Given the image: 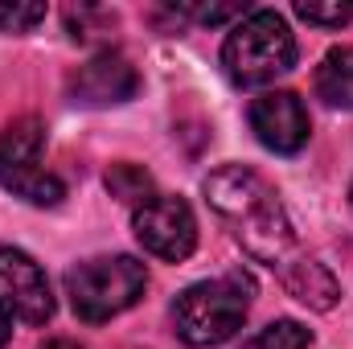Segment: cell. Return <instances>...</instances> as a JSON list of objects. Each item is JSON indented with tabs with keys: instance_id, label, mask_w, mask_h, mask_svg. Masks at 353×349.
Returning <instances> with one entry per match:
<instances>
[{
	"instance_id": "cell-1",
	"label": "cell",
	"mask_w": 353,
	"mask_h": 349,
	"mask_svg": "<svg viewBox=\"0 0 353 349\" xmlns=\"http://www.w3.org/2000/svg\"><path fill=\"white\" fill-rule=\"evenodd\" d=\"M205 197L218 210V218L234 230L243 251L275 271L288 296H296L312 312H329L341 300L337 279L300 247L296 226L267 177L247 165H222L205 177Z\"/></svg>"
},
{
	"instance_id": "cell-2",
	"label": "cell",
	"mask_w": 353,
	"mask_h": 349,
	"mask_svg": "<svg viewBox=\"0 0 353 349\" xmlns=\"http://www.w3.org/2000/svg\"><path fill=\"white\" fill-rule=\"evenodd\" d=\"M251 292L255 283L243 271L218 275V279H201L193 288H185L173 300V329L185 346L193 349H210L230 341L247 312H251Z\"/></svg>"
},
{
	"instance_id": "cell-3",
	"label": "cell",
	"mask_w": 353,
	"mask_h": 349,
	"mask_svg": "<svg viewBox=\"0 0 353 349\" xmlns=\"http://www.w3.org/2000/svg\"><path fill=\"white\" fill-rule=\"evenodd\" d=\"M222 66L239 87H271L283 79L296 66V37L288 21L271 8L247 12L222 46Z\"/></svg>"
},
{
	"instance_id": "cell-4",
	"label": "cell",
	"mask_w": 353,
	"mask_h": 349,
	"mask_svg": "<svg viewBox=\"0 0 353 349\" xmlns=\"http://www.w3.org/2000/svg\"><path fill=\"white\" fill-rule=\"evenodd\" d=\"M148 288V267L132 255H99L83 259L66 271V296L79 321L103 325L128 312Z\"/></svg>"
},
{
	"instance_id": "cell-5",
	"label": "cell",
	"mask_w": 353,
	"mask_h": 349,
	"mask_svg": "<svg viewBox=\"0 0 353 349\" xmlns=\"http://www.w3.org/2000/svg\"><path fill=\"white\" fill-rule=\"evenodd\" d=\"M132 230L148 255L165 263H181L197 247V218L185 197L173 193H152L144 206L132 210Z\"/></svg>"
},
{
	"instance_id": "cell-6",
	"label": "cell",
	"mask_w": 353,
	"mask_h": 349,
	"mask_svg": "<svg viewBox=\"0 0 353 349\" xmlns=\"http://www.w3.org/2000/svg\"><path fill=\"white\" fill-rule=\"evenodd\" d=\"M0 304L25 325H46L54 317L46 271L33 263V255L17 247H0Z\"/></svg>"
},
{
	"instance_id": "cell-7",
	"label": "cell",
	"mask_w": 353,
	"mask_h": 349,
	"mask_svg": "<svg viewBox=\"0 0 353 349\" xmlns=\"http://www.w3.org/2000/svg\"><path fill=\"white\" fill-rule=\"evenodd\" d=\"M251 132L263 148L279 152V157H292L308 144L312 123H308V111H304L296 90H263L251 103Z\"/></svg>"
},
{
	"instance_id": "cell-8",
	"label": "cell",
	"mask_w": 353,
	"mask_h": 349,
	"mask_svg": "<svg viewBox=\"0 0 353 349\" xmlns=\"http://www.w3.org/2000/svg\"><path fill=\"white\" fill-rule=\"evenodd\" d=\"M136 90H140V74H136V66H132L123 54H115V50L94 54L87 66H79L74 79H70V99L83 103V107L128 103Z\"/></svg>"
},
{
	"instance_id": "cell-9",
	"label": "cell",
	"mask_w": 353,
	"mask_h": 349,
	"mask_svg": "<svg viewBox=\"0 0 353 349\" xmlns=\"http://www.w3.org/2000/svg\"><path fill=\"white\" fill-rule=\"evenodd\" d=\"M41 148H46V128L41 119H12L0 128V185L8 189L17 177L41 169Z\"/></svg>"
},
{
	"instance_id": "cell-10",
	"label": "cell",
	"mask_w": 353,
	"mask_h": 349,
	"mask_svg": "<svg viewBox=\"0 0 353 349\" xmlns=\"http://www.w3.org/2000/svg\"><path fill=\"white\" fill-rule=\"evenodd\" d=\"M316 94L329 107L353 111V46H333L316 66Z\"/></svg>"
},
{
	"instance_id": "cell-11",
	"label": "cell",
	"mask_w": 353,
	"mask_h": 349,
	"mask_svg": "<svg viewBox=\"0 0 353 349\" xmlns=\"http://www.w3.org/2000/svg\"><path fill=\"white\" fill-rule=\"evenodd\" d=\"M107 189H111V197H119L123 206H144L148 197H152V173L148 169H140V165H132V161H123V165H111L107 169Z\"/></svg>"
},
{
	"instance_id": "cell-12",
	"label": "cell",
	"mask_w": 353,
	"mask_h": 349,
	"mask_svg": "<svg viewBox=\"0 0 353 349\" xmlns=\"http://www.w3.org/2000/svg\"><path fill=\"white\" fill-rule=\"evenodd\" d=\"M8 189H12L17 197H25L29 206H62V197H66L62 177H54L50 169H33V173L17 177Z\"/></svg>"
},
{
	"instance_id": "cell-13",
	"label": "cell",
	"mask_w": 353,
	"mask_h": 349,
	"mask_svg": "<svg viewBox=\"0 0 353 349\" xmlns=\"http://www.w3.org/2000/svg\"><path fill=\"white\" fill-rule=\"evenodd\" d=\"M308 346H312L308 325H300V321L283 317V321H271L267 329H259V333H255L243 349H308Z\"/></svg>"
},
{
	"instance_id": "cell-14",
	"label": "cell",
	"mask_w": 353,
	"mask_h": 349,
	"mask_svg": "<svg viewBox=\"0 0 353 349\" xmlns=\"http://www.w3.org/2000/svg\"><path fill=\"white\" fill-rule=\"evenodd\" d=\"M66 29H70L74 41H87L94 33H111V29H115V12H111V8H99V4L66 8Z\"/></svg>"
},
{
	"instance_id": "cell-15",
	"label": "cell",
	"mask_w": 353,
	"mask_h": 349,
	"mask_svg": "<svg viewBox=\"0 0 353 349\" xmlns=\"http://www.w3.org/2000/svg\"><path fill=\"white\" fill-rule=\"evenodd\" d=\"M46 21V4H8L0 0V33H29Z\"/></svg>"
},
{
	"instance_id": "cell-16",
	"label": "cell",
	"mask_w": 353,
	"mask_h": 349,
	"mask_svg": "<svg viewBox=\"0 0 353 349\" xmlns=\"http://www.w3.org/2000/svg\"><path fill=\"white\" fill-rule=\"evenodd\" d=\"M296 17H304L308 25L341 29V25H350L353 21V4H341V0H333V4H316V0H308V4H296Z\"/></svg>"
},
{
	"instance_id": "cell-17",
	"label": "cell",
	"mask_w": 353,
	"mask_h": 349,
	"mask_svg": "<svg viewBox=\"0 0 353 349\" xmlns=\"http://www.w3.org/2000/svg\"><path fill=\"white\" fill-rule=\"evenodd\" d=\"M8 337H12V312L0 304V349L8 346Z\"/></svg>"
}]
</instances>
